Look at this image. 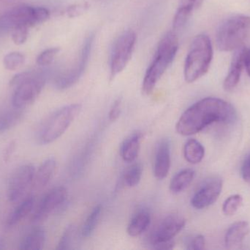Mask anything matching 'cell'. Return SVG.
<instances>
[{
    "instance_id": "15",
    "label": "cell",
    "mask_w": 250,
    "mask_h": 250,
    "mask_svg": "<svg viewBox=\"0 0 250 250\" xmlns=\"http://www.w3.org/2000/svg\"><path fill=\"white\" fill-rule=\"evenodd\" d=\"M170 168V143L168 139L160 141L156 149L154 174L159 180H163L168 174Z\"/></svg>"
},
{
    "instance_id": "39",
    "label": "cell",
    "mask_w": 250,
    "mask_h": 250,
    "mask_svg": "<svg viewBox=\"0 0 250 250\" xmlns=\"http://www.w3.org/2000/svg\"><path fill=\"white\" fill-rule=\"evenodd\" d=\"M245 66L248 75L250 76V48L249 50H247L246 54H245Z\"/></svg>"
},
{
    "instance_id": "5",
    "label": "cell",
    "mask_w": 250,
    "mask_h": 250,
    "mask_svg": "<svg viewBox=\"0 0 250 250\" xmlns=\"http://www.w3.org/2000/svg\"><path fill=\"white\" fill-rule=\"evenodd\" d=\"M50 12L43 7L20 4L0 16V33H9L19 26L35 27L48 20Z\"/></svg>"
},
{
    "instance_id": "31",
    "label": "cell",
    "mask_w": 250,
    "mask_h": 250,
    "mask_svg": "<svg viewBox=\"0 0 250 250\" xmlns=\"http://www.w3.org/2000/svg\"><path fill=\"white\" fill-rule=\"evenodd\" d=\"M75 235L74 226H70L65 229L60 242H59L57 250H71L72 245L73 243V238Z\"/></svg>"
},
{
    "instance_id": "37",
    "label": "cell",
    "mask_w": 250,
    "mask_h": 250,
    "mask_svg": "<svg viewBox=\"0 0 250 250\" xmlns=\"http://www.w3.org/2000/svg\"><path fill=\"white\" fill-rule=\"evenodd\" d=\"M202 2L203 0H182L181 5L185 6L194 10L199 7Z\"/></svg>"
},
{
    "instance_id": "26",
    "label": "cell",
    "mask_w": 250,
    "mask_h": 250,
    "mask_svg": "<svg viewBox=\"0 0 250 250\" xmlns=\"http://www.w3.org/2000/svg\"><path fill=\"white\" fill-rule=\"evenodd\" d=\"M25 63V56L19 51H13L4 56L3 65L8 70H16L20 68Z\"/></svg>"
},
{
    "instance_id": "14",
    "label": "cell",
    "mask_w": 250,
    "mask_h": 250,
    "mask_svg": "<svg viewBox=\"0 0 250 250\" xmlns=\"http://www.w3.org/2000/svg\"><path fill=\"white\" fill-rule=\"evenodd\" d=\"M246 51L247 49L244 46H240L235 51L231 63H230L229 73H228L227 76L225 79L224 83H223V88H224L225 91H233L239 84L242 70L245 66Z\"/></svg>"
},
{
    "instance_id": "16",
    "label": "cell",
    "mask_w": 250,
    "mask_h": 250,
    "mask_svg": "<svg viewBox=\"0 0 250 250\" xmlns=\"http://www.w3.org/2000/svg\"><path fill=\"white\" fill-rule=\"evenodd\" d=\"M250 233L248 222L239 221L232 225L226 233L225 245L229 250L239 249Z\"/></svg>"
},
{
    "instance_id": "7",
    "label": "cell",
    "mask_w": 250,
    "mask_h": 250,
    "mask_svg": "<svg viewBox=\"0 0 250 250\" xmlns=\"http://www.w3.org/2000/svg\"><path fill=\"white\" fill-rule=\"evenodd\" d=\"M250 33V17L236 15L226 19L217 29L216 42L220 51H230L242 46Z\"/></svg>"
},
{
    "instance_id": "10",
    "label": "cell",
    "mask_w": 250,
    "mask_h": 250,
    "mask_svg": "<svg viewBox=\"0 0 250 250\" xmlns=\"http://www.w3.org/2000/svg\"><path fill=\"white\" fill-rule=\"evenodd\" d=\"M35 168L32 164H23L18 167L10 177L7 186V198L10 203H18L24 196L32 185Z\"/></svg>"
},
{
    "instance_id": "22",
    "label": "cell",
    "mask_w": 250,
    "mask_h": 250,
    "mask_svg": "<svg viewBox=\"0 0 250 250\" xmlns=\"http://www.w3.org/2000/svg\"><path fill=\"white\" fill-rule=\"evenodd\" d=\"M151 223V216L146 210H141L133 216L127 226L128 234L132 237H136L142 234Z\"/></svg>"
},
{
    "instance_id": "23",
    "label": "cell",
    "mask_w": 250,
    "mask_h": 250,
    "mask_svg": "<svg viewBox=\"0 0 250 250\" xmlns=\"http://www.w3.org/2000/svg\"><path fill=\"white\" fill-rule=\"evenodd\" d=\"M205 148L201 142L195 139H189L184 146V157L186 161L192 164H197L204 159Z\"/></svg>"
},
{
    "instance_id": "25",
    "label": "cell",
    "mask_w": 250,
    "mask_h": 250,
    "mask_svg": "<svg viewBox=\"0 0 250 250\" xmlns=\"http://www.w3.org/2000/svg\"><path fill=\"white\" fill-rule=\"evenodd\" d=\"M102 212V205H98L92 209V212L89 214L83 227H82V235L83 238H89L95 231L100 217Z\"/></svg>"
},
{
    "instance_id": "34",
    "label": "cell",
    "mask_w": 250,
    "mask_h": 250,
    "mask_svg": "<svg viewBox=\"0 0 250 250\" xmlns=\"http://www.w3.org/2000/svg\"><path fill=\"white\" fill-rule=\"evenodd\" d=\"M122 111V100L120 98L114 101L109 112L108 118L111 122H114L120 117Z\"/></svg>"
},
{
    "instance_id": "35",
    "label": "cell",
    "mask_w": 250,
    "mask_h": 250,
    "mask_svg": "<svg viewBox=\"0 0 250 250\" xmlns=\"http://www.w3.org/2000/svg\"><path fill=\"white\" fill-rule=\"evenodd\" d=\"M242 176L245 182L250 183V154L246 157L242 164Z\"/></svg>"
},
{
    "instance_id": "9",
    "label": "cell",
    "mask_w": 250,
    "mask_h": 250,
    "mask_svg": "<svg viewBox=\"0 0 250 250\" xmlns=\"http://www.w3.org/2000/svg\"><path fill=\"white\" fill-rule=\"evenodd\" d=\"M94 38H95L94 35H90L86 38L81 51L79 60L76 62L74 67L69 71L57 76L54 82V85L57 89L60 91L68 89L74 85L82 77L89 62L91 50L93 45Z\"/></svg>"
},
{
    "instance_id": "4",
    "label": "cell",
    "mask_w": 250,
    "mask_h": 250,
    "mask_svg": "<svg viewBox=\"0 0 250 250\" xmlns=\"http://www.w3.org/2000/svg\"><path fill=\"white\" fill-rule=\"evenodd\" d=\"M82 110L79 104L64 106L51 113L40 126L37 139L41 145H48L64 135Z\"/></svg>"
},
{
    "instance_id": "19",
    "label": "cell",
    "mask_w": 250,
    "mask_h": 250,
    "mask_svg": "<svg viewBox=\"0 0 250 250\" xmlns=\"http://www.w3.org/2000/svg\"><path fill=\"white\" fill-rule=\"evenodd\" d=\"M45 231L42 227H35L28 232L21 241L19 249L21 250H41L45 243Z\"/></svg>"
},
{
    "instance_id": "38",
    "label": "cell",
    "mask_w": 250,
    "mask_h": 250,
    "mask_svg": "<svg viewBox=\"0 0 250 250\" xmlns=\"http://www.w3.org/2000/svg\"><path fill=\"white\" fill-rule=\"evenodd\" d=\"M83 7H80V6H72L70 7L67 10V13L69 14V16L70 17H74V16H77L79 13L82 12L83 10Z\"/></svg>"
},
{
    "instance_id": "13",
    "label": "cell",
    "mask_w": 250,
    "mask_h": 250,
    "mask_svg": "<svg viewBox=\"0 0 250 250\" xmlns=\"http://www.w3.org/2000/svg\"><path fill=\"white\" fill-rule=\"evenodd\" d=\"M186 221L179 214H172L163 219L150 237L151 245L160 242L173 240V238L185 227Z\"/></svg>"
},
{
    "instance_id": "41",
    "label": "cell",
    "mask_w": 250,
    "mask_h": 250,
    "mask_svg": "<svg viewBox=\"0 0 250 250\" xmlns=\"http://www.w3.org/2000/svg\"><path fill=\"white\" fill-rule=\"evenodd\" d=\"M4 248H5V244H4V240L0 239V250L4 249Z\"/></svg>"
},
{
    "instance_id": "27",
    "label": "cell",
    "mask_w": 250,
    "mask_h": 250,
    "mask_svg": "<svg viewBox=\"0 0 250 250\" xmlns=\"http://www.w3.org/2000/svg\"><path fill=\"white\" fill-rule=\"evenodd\" d=\"M143 174V167L141 164H134L125 174V183L128 187H134L141 182Z\"/></svg>"
},
{
    "instance_id": "3",
    "label": "cell",
    "mask_w": 250,
    "mask_h": 250,
    "mask_svg": "<svg viewBox=\"0 0 250 250\" xmlns=\"http://www.w3.org/2000/svg\"><path fill=\"white\" fill-rule=\"evenodd\" d=\"M213 57L211 40L207 35H197L189 48L185 63V81L192 83L208 72Z\"/></svg>"
},
{
    "instance_id": "30",
    "label": "cell",
    "mask_w": 250,
    "mask_h": 250,
    "mask_svg": "<svg viewBox=\"0 0 250 250\" xmlns=\"http://www.w3.org/2000/svg\"><path fill=\"white\" fill-rule=\"evenodd\" d=\"M60 48L59 47L47 48L41 53L36 59V63L40 66H48L54 62L59 53Z\"/></svg>"
},
{
    "instance_id": "8",
    "label": "cell",
    "mask_w": 250,
    "mask_h": 250,
    "mask_svg": "<svg viewBox=\"0 0 250 250\" xmlns=\"http://www.w3.org/2000/svg\"><path fill=\"white\" fill-rule=\"evenodd\" d=\"M136 43V35L132 30L125 31L115 41L111 55V78L115 77L126 67L132 57Z\"/></svg>"
},
{
    "instance_id": "6",
    "label": "cell",
    "mask_w": 250,
    "mask_h": 250,
    "mask_svg": "<svg viewBox=\"0 0 250 250\" xmlns=\"http://www.w3.org/2000/svg\"><path fill=\"white\" fill-rule=\"evenodd\" d=\"M45 84V77L41 73L22 72L13 76L10 86L14 88L11 104L18 108L26 109L41 95Z\"/></svg>"
},
{
    "instance_id": "11",
    "label": "cell",
    "mask_w": 250,
    "mask_h": 250,
    "mask_svg": "<svg viewBox=\"0 0 250 250\" xmlns=\"http://www.w3.org/2000/svg\"><path fill=\"white\" fill-rule=\"evenodd\" d=\"M223 186V180L218 176L207 179L194 194L191 199V205L195 209L208 208L218 200Z\"/></svg>"
},
{
    "instance_id": "28",
    "label": "cell",
    "mask_w": 250,
    "mask_h": 250,
    "mask_svg": "<svg viewBox=\"0 0 250 250\" xmlns=\"http://www.w3.org/2000/svg\"><path fill=\"white\" fill-rule=\"evenodd\" d=\"M243 197L241 195H233L229 197L223 203V214L228 217L234 215L243 204Z\"/></svg>"
},
{
    "instance_id": "40",
    "label": "cell",
    "mask_w": 250,
    "mask_h": 250,
    "mask_svg": "<svg viewBox=\"0 0 250 250\" xmlns=\"http://www.w3.org/2000/svg\"><path fill=\"white\" fill-rule=\"evenodd\" d=\"M15 150V144L13 142L10 143V145H9L8 148H7V151H6L5 155H4V157H5V159H7L10 156L12 155V153Z\"/></svg>"
},
{
    "instance_id": "2",
    "label": "cell",
    "mask_w": 250,
    "mask_h": 250,
    "mask_svg": "<svg viewBox=\"0 0 250 250\" xmlns=\"http://www.w3.org/2000/svg\"><path fill=\"white\" fill-rule=\"evenodd\" d=\"M179 48V40L176 32H167L159 43L154 60L146 72L143 82L142 91L150 95L176 57Z\"/></svg>"
},
{
    "instance_id": "36",
    "label": "cell",
    "mask_w": 250,
    "mask_h": 250,
    "mask_svg": "<svg viewBox=\"0 0 250 250\" xmlns=\"http://www.w3.org/2000/svg\"><path fill=\"white\" fill-rule=\"evenodd\" d=\"M175 243L173 240L167 241V242H160L152 245L153 249L155 250H171L174 248Z\"/></svg>"
},
{
    "instance_id": "20",
    "label": "cell",
    "mask_w": 250,
    "mask_h": 250,
    "mask_svg": "<svg viewBox=\"0 0 250 250\" xmlns=\"http://www.w3.org/2000/svg\"><path fill=\"white\" fill-rule=\"evenodd\" d=\"M35 198L33 195L25 198L16 208L10 213L6 221L7 227H12L19 224L28 214H30L35 205Z\"/></svg>"
},
{
    "instance_id": "17",
    "label": "cell",
    "mask_w": 250,
    "mask_h": 250,
    "mask_svg": "<svg viewBox=\"0 0 250 250\" xmlns=\"http://www.w3.org/2000/svg\"><path fill=\"white\" fill-rule=\"evenodd\" d=\"M57 168V161L55 159L51 157L45 160L40 166L38 170H35L34 176L33 187L36 190L43 189L50 181L52 179Z\"/></svg>"
},
{
    "instance_id": "18",
    "label": "cell",
    "mask_w": 250,
    "mask_h": 250,
    "mask_svg": "<svg viewBox=\"0 0 250 250\" xmlns=\"http://www.w3.org/2000/svg\"><path fill=\"white\" fill-rule=\"evenodd\" d=\"M25 109L10 107L0 109V134L5 133L19 124L24 115Z\"/></svg>"
},
{
    "instance_id": "32",
    "label": "cell",
    "mask_w": 250,
    "mask_h": 250,
    "mask_svg": "<svg viewBox=\"0 0 250 250\" xmlns=\"http://www.w3.org/2000/svg\"><path fill=\"white\" fill-rule=\"evenodd\" d=\"M29 29L28 26H19L13 29L11 33L12 40L16 45L24 44L29 36Z\"/></svg>"
},
{
    "instance_id": "33",
    "label": "cell",
    "mask_w": 250,
    "mask_h": 250,
    "mask_svg": "<svg viewBox=\"0 0 250 250\" xmlns=\"http://www.w3.org/2000/svg\"><path fill=\"white\" fill-rule=\"evenodd\" d=\"M205 238L202 235H196L189 238L186 242L187 250H202L205 249Z\"/></svg>"
},
{
    "instance_id": "24",
    "label": "cell",
    "mask_w": 250,
    "mask_h": 250,
    "mask_svg": "<svg viewBox=\"0 0 250 250\" xmlns=\"http://www.w3.org/2000/svg\"><path fill=\"white\" fill-rule=\"evenodd\" d=\"M195 171L185 169L176 173L170 181V190L172 193L179 194L185 191L193 181Z\"/></svg>"
},
{
    "instance_id": "21",
    "label": "cell",
    "mask_w": 250,
    "mask_h": 250,
    "mask_svg": "<svg viewBox=\"0 0 250 250\" xmlns=\"http://www.w3.org/2000/svg\"><path fill=\"white\" fill-rule=\"evenodd\" d=\"M142 135L140 132H135L125 139L121 147V155L123 160L126 162H132L136 159L141 147Z\"/></svg>"
},
{
    "instance_id": "29",
    "label": "cell",
    "mask_w": 250,
    "mask_h": 250,
    "mask_svg": "<svg viewBox=\"0 0 250 250\" xmlns=\"http://www.w3.org/2000/svg\"><path fill=\"white\" fill-rule=\"evenodd\" d=\"M193 10L189 7L181 5L179 10L176 12L174 16L173 22V32L181 30L183 29L184 26L186 24L187 22L189 20V17Z\"/></svg>"
},
{
    "instance_id": "12",
    "label": "cell",
    "mask_w": 250,
    "mask_h": 250,
    "mask_svg": "<svg viewBox=\"0 0 250 250\" xmlns=\"http://www.w3.org/2000/svg\"><path fill=\"white\" fill-rule=\"evenodd\" d=\"M67 198V190L63 186H57L48 191L41 200L33 215L35 223L45 220L54 210L64 204Z\"/></svg>"
},
{
    "instance_id": "1",
    "label": "cell",
    "mask_w": 250,
    "mask_h": 250,
    "mask_svg": "<svg viewBox=\"0 0 250 250\" xmlns=\"http://www.w3.org/2000/svg\"><path fill=\"white\" fill-rule=\"evenodd\" d=\"M236 117V110L230 103L208 97L195 103L182 114L176 123V132L190 136L214 123H233Z\"/></svg>"
}]
</instances>
